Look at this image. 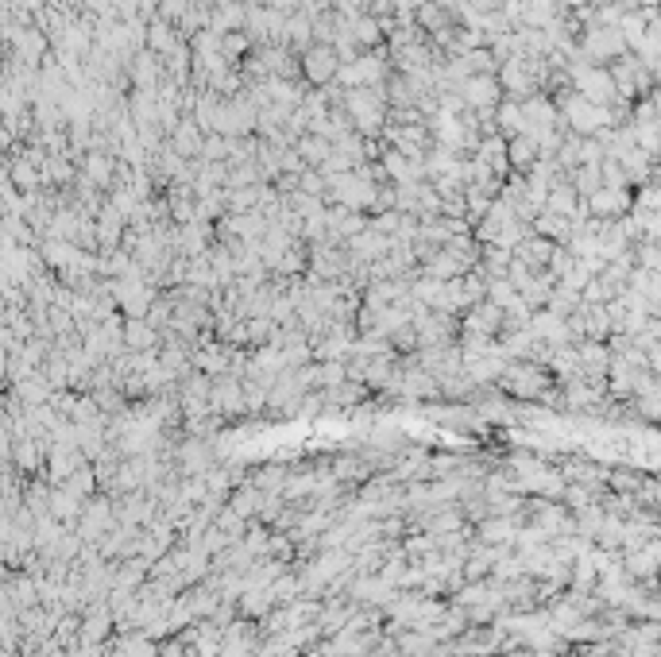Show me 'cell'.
<instances>
[{"label": "cell", "instance_id": "obj_11", "mask_svg": "<svg viewBox=\"0 0 661 657\" xmlns=\"http://www.w3.org/2000/svg\"><path fill=\"white\" fill-rule=\"evenodd\" d=\"M294 4H298V0H271V8H283V12H291Z\"/></svg>", "mask_w": 661, "mask_h": 657}, {"label": "cell", "instance_id": "obj_2", "mask_svg": "<svg viewBox=\"0 0 661 657\" xmlns=\"http://www.w3.org/2000/svg\"><path fill=\"white\" fill-rule=\"evenodd\" d=\"M626 35L619 27H603V24H592L588 35H584V55H588L592 66H603V62H615L626 55Z\"/></svg>", "mask_w": 661, "mask_h": 657}, {"label": "cell", "instance_id": "obj_10", "mask_svg": "<svg viewBox=\"0 0 661 657\" xmlns=\"http://www.w3.org/2000/svg\"><path fill=\"white\" fill-rule=\"evenodd\" d=\"M178 151H198V128L190 120L178 128Z\"/></svg>", "mask_w": 661, "mask_h": 657}, {"label": "cell", "instance_id": "obj_3", "mask_svg": "<svg viewBox=\"0 0 661 657\" xmlns=\"http://www.w3.org/2000/svg\"><path fill=\"white\" fill-rule=\"evenodd\" d=\"M302 70L314 86H329V81H337V73H340V55L333 47H306Z\"/></svg>", "mask_w": 661, "mask_h": 657}, {"label": "cell", "instance_id": "obj_8", "mask_svg": "<svg viewBox=\"0 0 661 657\" xmlns=\"http://www.w3.org/2000/svg\"><path fill=\"white\" fill-rule=\"evenodd\" d=\"M352 31H356V39L360 43H379V24L376 19H356V24H352Z\"/></svg>", "mask_w": 661, "mask_h": 657}, {"label": "cell", "instance_id": "obj_5", "mask_svg": "<svg viewBox=\"0 0 661 657\" xmlns=\"http://www.w3.org/2000/svg\"><path fill=\"white\" fill-rule=\"evenodd\" d=\"M464 104L468 109H476V112H487V109H495V101H499V81H495V73H472V78L464 81Z\"/></svg>", "mask_w": 661, "mask_h": 657}, {"label": "cell", "instance_id": "obj_7", "mask_svg": "<svg viewBox=\"0 0 661 657\" xmlns=\"http://www.w3.org/2000/svg\"><path fill=\"white\" fill-rule=\"evenodd\" d=\"M507 155H510V166H518V171H522V166H534L538 163L541 143L534 140V135L522 132V135H515V140L507 143Z\"/></svg>", "mask_w": 661, "mask_h": 657}, {"label": "cell", "instance_id": "obj_1", "mask_svg": "<svg viewBox=\"0 0 661 657\" xmlns=\"http://www.w3.org/2000/svg\"><path fill=\"white\" fill-rule=\"evenodd\" d=\"M561 112H564V124H569V128L577 132V135H595V132H603L607 124L615 120L611 109H603V104L588 101L584 93H572V97H564Z\"/></svg>", "mask_w": 661, "mask_h": 657}, {"label": "cell", "instance_id": "obj_6", "mask_svg": "<svg viewBox=\"0 0 661 657\" xmlns=\"http://www.w3.org/2000/svg\"><path fill=\"white\" fill-rule=\"evenodd\" d=\"M626 209H631L626 186H600L595 194H588V213L595 217H623Z\"/></svg>", "mask_w": 661, "mask_h": 657}, {"label": "cell", "instance_id": "obj_4", "mask_svg": "<svg viewBox=\"0 0 661 657\" xmlns=\"http://www.w3.org/2000/svg\"><path fill=\"white\" fill-rule=\"evenodd\" d=\"M345 109L352 112V124H356L360 132H376L379 124H383V101L371 97L368 89H352L348 101H345Z\"/></svg>", "mask_w": 661, "mask_h": 657}, {"label": "cell", "instance_id": "obj_9", "mask_svg": "<svg viewBox=\"0 0 661 657\" xmlns=\"http://www.w3.org/2000/svg\"><path fill=\"white\" fill-rule=\"evenodd\" d=\"M221 47H225V55H229V58H237V55H244V50H248V39H244L240 31H232V35L221 39Z\"/></svg>", "mask_w": 661, "mask_h": 657}]
</instances>
